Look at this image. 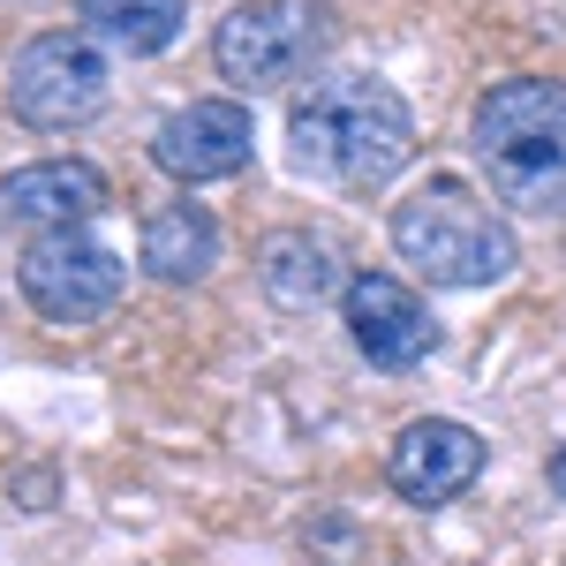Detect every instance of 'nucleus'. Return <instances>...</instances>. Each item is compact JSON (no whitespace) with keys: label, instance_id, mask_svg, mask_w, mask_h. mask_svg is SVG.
<instances>
[{"label":"nucleus","instance_id":"9","mask_svg":"<svg viewBox=\"0 0 566 566\" xmlns=\"http://www.w3.org/2000/svg\"><path fill=\"white\" fill-rule=\"evenodd\" d=\"M476 476H483V438L453 416H416L386 446V483L408 506H453Z\"/></svg>","mask_w":566,"mask_h":566},{"label":"nucleus","instance_id":"14","mask_svg":"<svg viewBox=\"0 0 566 566\" xmlns=\"http://www.w3.org/2000/svg\"><path fill=\"white\" fill-rule=\"evenodd\" d=\"M544 476H552V499H559V506H566V446H559V453H552V461H544Z\"/></svg>","mask_w":566,"mask_h":566},{"label":"nucleus","instance_id":"2","mask_svg":"<svg viewBox=\"0 0 566 566\" xmlns=\"http://www.w3.org/2000/svg\"><path fill=\"white\" fill-rule=\"evenodd\" d=\"M469 144L499 205L566 227V84L559 76H506L476 98Z\"/></svg>","mask_w":566,"mask_h":566},{"label":"nucleus","instance_id":"11","mask_svg":"<svg viewBox=\"0 0 566 566\" xmlns=\"http://www.w3.org/2000/svg\"><path fill=\"white\" fill-rule=\"evenodd\" d=\"M258 287L280 310H317V303H333V295H348V272H340V258H333L325 234L280 227V234L258 242Z\"/></svg>","mask_w":566,"mask_h":566},{"label":"nucleus","instance_id":"1","mask_svg":"<svg viewBox=\"0 0 566 566\" xmlns=\"http://www.w3.org/2000/svg\"><path fill=\"white\" fill-rule=\"evenodd\" d=\"M287 159L325 189H386L416 159V114L386 76H325L287 106Z\"/></svg>","mask_w":566,"mask_h":566},{"label":"nucleus","instance_id":"12","mask_svg":"<svg viewBox=\"0 0 566 566\" xmlns=\"http://www.w3.org/2000/svg\"><path fill=\"white\" fill-rule=\"evenodd\" d=\"M136 264L151 272V280H167V287H197L205 272L219 264V219L205 205H159V212L144 219V242H136Z\"/></svg>","mask_w":566,"mask_h":566},{"label":"nucleus","instance_id":"10","mask_svg":"<svg viewBox=\"0 0 566 566\" xmlns=\"http://www.w3.org/2000/svg\"><path fill=\"white\" fill-rule=\"evenodd\" d=\"M0 212L15 227H39V234L84 227L91 212H106V175L91 159H31L0 181Z\"/></svg>","mask_w":566,"mask_h":566},{"label":"nucleus","instance_id":"7","mask_svg":"<svg viewBox=\"0 0 566 566\" xmlns=\"http://www.w3.org/2000/svg\"><path fill=\"white\" fill-rule=\"evenodd\" d=\"M250 106L242 98H189L181 114H167L159 129H151V167L159 175H175L181 189H197V181H227L250 167Z\"/></svg>","mask_w":566,"mask_h":566},{"label":"nucleus","instance_id":"5","mask_svg":"<svg viewBox=\"0 0 566 566\" xmlns=\"http://www.w3.org/2000/svg\"><path fill=\"white\" fill-rule=\"evenodd\" d=\"M106 98H114V69L91 31H45L8 61V114L23 129H84L106 114Z\"/></svg>","mask_w":566,"mask_h":566},{"label":"nucleus","instance_id":"4","mask_svg":"<svg viewBox=\"0 0 566 566\" xmlns=\"http://www.w3.org/2000/svg\"><path fill=\"white\" fill-rule=\"evenodd\" d=\"M333 0H242L212 31V69L234 91H287L333 53Z\"/></svg>","mask_w":566,"mask_h":566},{"label":"nucleus","instance_id":"8","mask_svg":"<svg viewBox=\"0 0 566 566\" xmlns=\"http://www.w3.org/2000/svg\"><path fill=\"white\" fill-rule=\"evenodd\" d=\"M340 317H348V340L370 370H416L438 348L423 295L408 280H392V272H355L348 295H340Z\"/></svg>","mask_w":566,"mask_h":566},{"label":"nucleus","instance_id":"13","mask_svg":"<svg viewBox=\"0 0 566 566\" xmlns=\"http://www.w3.org/2000/svg\"><path fill=\"white\" fill-rule=\"evenodd\" d=\"M76 15H84V31L98 45H114V53H167L181 39V23H189V0H76Z\"/></svg>","mask_w":566,"mask_h":566},{"label":"nucleus","instance_id":"3","mask_svg":"<svg viewBox=\"0 0 566 566\" xmlns=\"http://www.w3.org/2000/svg\"><path fill=\"white\" fill-rule=\"evenodd\" d=\"M392 250H400V264H416L431 287H499L522 264L514 227L453 175H431L423 189H408L392 205Z\"/></svg>","mask_w":566,"mask_h":566},{"label":"nucleus","instance_id":"6","mask_svg":"<svg viewBox=\"0 0 566 566\" xmlns=\"http://www.w3.org/2000/svg\"><path fill=\"white\" fill-rule=\"evenodd\" d=\"M15 287H23V303L39 310L45 325H91V317H106V310L122 303L129 264L114 258L106 242H91L84 227H53V234L23 242Z\"/></svg>","mask_w":566,"mask_h":566}]
</instances>
